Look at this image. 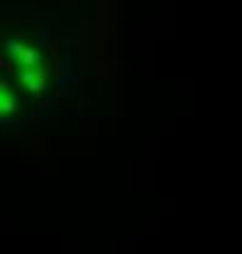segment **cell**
Listing matches in <instances>:
<instances>
[{"label": "cell", "mask_w": 242, "mask_h": 254, "mask_svg": "<svg viewBox=\"0 0 242 254\" xmlns=\"http://www.w3.org/2000/svg\"><path fill=\"white\" fill-rule=\"evenodd\" d=\"M20 83H22V88H27L30 93H42V91H44V83H47L44 68H42V66L22 68V71H20Z\"/></svg>", "instance_id": "2"}, {"label": "cell", "mask_w": 242, "mask_h": 254, "mask_svg": "<svg viewBox=\"0 0 242 254\" xmlns=\"http://www.w3.org/2000/svg\"><path fill=\"white\" fill-rule=\"evenodd\" d=\"M7 54L12 57V62L20 66V71H22V68L42 66V54H39L34 47L22 44V42H17V39H10V42H7Z\"/></svg>", "instance_id": "1"}, {"label": "cell", "mask_w": 242, "mask_h": 254, "mask_svg": "<svg viewBox=\"0 0 242 254\" xmlns=\"http://www.w3.org/2000/svg\"><path fill=\"white\" fill-rule=\"evenodd\" d=\"M15 110H17L15 95L7 91V83H2V91H0V113H2V118H7V115H12Z\"/></svg>", "instance_id": "3"}]
</instances>
